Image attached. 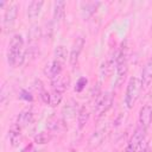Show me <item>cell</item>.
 I'll list each match as a JSON object with an SVG mask.
<instances>
[{
  "label": "cell",
  "mask_w": 152,
  "mask_h": 152,
  "mask_svg": "<svg viewBox=\"0 0 152 152\" xmlns=\"http://www.w3.org/2000/svg\"><path fill=\"white\" fill-rule=\"evenodd\" d=\"M25 61V51H24V39L23 36L15 33L12 36L8 43L7 50V62L11 66L15 68L24 63Z\"/></svg>",
  "instance_id": "cell-1"
},
{
  "label": "cell",
  "mask_w": 152,
  "mask_h": 152,
  "mask_svg": "<svg viewBox=\"0 0 152 152\" xmlns=\"http://www.w3.org/2000/svg\"><path fill=\"white\" fill-rule=\"evenodd\" d=\"M115 68H116V80H115V86L119 87L124 83L127 71H128V48L126 43L121 44V48L116 52V62H115Z\"/></svg>",
  "instance_id": "cell-2"
},
{
  "label": "cell",
  "mask_w": 152,
  "mask_h": 152,
  "mask_svg": "<svg viewBox=\"0 0 152 152\" xmlns=\"http://www.w3.org/2000/svg\"><path fill=\"white\" fill-rule=\"evenodd\" d=\"M141 90V82L140 78L138 77H131L127 87H126V93H125V104L128 109L133 108V106L135 104L138 97H139V93Z\"/></svg>",
  "instance_id": "cell-3"
},
{
  "label": "cell",
  "mask_w": 152,
  "mask_h": 152,
  "mask_svg": "<svg viewBox=\"0 0 152 152\" xmlns=\"http://www.w3.org/2000/svg\"><path fill=\"white\" fill-rule=\"evenodd\" d=\"M113 101H114V95L112 91H104L101 95H99L94 106L95 116L101 118L102 115H104V113H107V110L112 107Z\"/></svg>",
  "instance_id": "cell-4"
},
{
  "label": "cell",
  "mask_w": 152,
  "mask_h": 152,
  "mask_svg": "<svg viewBox=\"0 0 152 152\" xmlns=\"http://www.w3.org/2000/svg\"><path fill=\"white\" fill-rule=\"evenodd\" d=\"M145 138H146V128H144L142 126L139 125L134 129V132L126 146L125 152H138L141 148V146L145 141Z\"/></svg>",
  "instance_id": "cell-5"
},
{
  "label": "cell",
  "mask_w": 152,
  "mask_h": 152,
  "mask_svg": "<svg viewBox=\"0 0 152 152\" xmlns=\"http://www.w3.org/2000/svg\"><path fill=\"white\" fill-rule=\"evenodd\" d=\"M18 10H19V6L17 4L8 5V7L5 10L4 19H2V25H4L5 31L8 32L10 30L13 28L15 20H17V17H18Z\"/></svg>",
  "instance_id": "cell-6"
},
{
  "label": "cell",
  "mask_w": 152,
  "mask_h": 152,
  "mask_svg": "<svg viewBox=\"0 0 152 152\" xmlns=\"http://www.w3.org/2000/svg\"><path fill=\"white\" fill-rule=\"evenodd\" d=\"M84 44H86V39L82 36H78L77 38H75V40L71 45V49H70V55H69V62H70L71 66H75L77 64L80 55L84 48Z\"/></svg>",
  "instance_id": "cell-7"
},
{
  "label": "cell",
  "mask_w": 152,
  "mask_h": 152,
  "mask_svg": "<svg viewBox=\"0 0 152 152\" xmlns=\"http://www.w3.org/2000/svg\"><path fill=\"white\" fill-rule=\"evenodd\" d=\"M63 65H64V63H62V62H59V61L53 58L49 64H46L44 72L52 81V80L57 78L58 76H61L62 70H63Z\"/></svg>",
  "instance_id": "cell-8"
},
{
  "label": "cell",
  "mask_w": 152,
  "mask_h": 152,
  "mask_svg": "<svg viewBox=\"0 0 152 152\" xmlns=\"http://www.w3.org/2000/svg\"><path fill=\"white\" fill-rule=\"evenodd\" d=\"M34 120V113L32 110L31 107H26L24 108L17 116V124L24 128V127H27L28 125H31Z\"/></svg>",
  "instance_id": "cell-9"
},
{
  "label": "cell",
  "mask_w": 152,
  "mask_h": 152,
  "mask_svg": "<svg viewBox=\"0 0 152 152\" xmlns=\"http://www.w3.org/2000/svg\"><path fill=\"white\" fill-rule=\"evenodd\" d=\"M140 82H141V89H146L151 84V82H152V58H150L145 63V65L141 70Z\"/></svg>",
  "instance_id": "cell-10"
},
{
  "label": "cell",
  "mask_w": 152,
  "mask_h": 152,
  "mask_svg": "<svg viewBox=\"0 0 152 152\" xmlns=\"http://www.w3.org/2000/svg\"><path fill=\"white\" fill-rule=\"evenodd\" d=\"M46 127L49 132L55 133V132H63L65 129V120L61 119L56 115H52L46 121Z\"/></svg>",
  "instance_id": "cell-11"
},
{
  "label": "cell",
  "mask_w": 152,
  "mask_h": 152,
  "mask_svg": "<svg viewBox=\"0 0 152 152\" xmlns=\"http://www.w3.org/2000/svg\"><path fill=\"white\" fill-rule=\"evenodd\" d=\"M151 122H152V107L150 104H145L139 110V125L147 129Z\"/></svg>",
  "instance_id": "cell-12"
},
{
  "label": "cell",
  "mask_w": 152,
  "mask_h": 152,
  "mask_svg": "<svg viewBox=\"0 0 152 152\" xmlns=\"http://www.w3.org/2000/svg\"><path fill=\"white\" fill-rule=\"evenodd\" d=\"M80 108H78V103L75 100H69L68 103L63 107L62 113H63V119L64 120H70L76 118V114H78Z\"/></svg>",
  "instance_id": "cell-13"
},
{
  "label": "cell",
  "mask_w": 152,
  "mask_h": 152,
  "mask_svg": "<svg viewBox=\"0 0 152 152\" xmlns=\"http://www.w3.org/2000/svg\"><path fill=\"white\" fill-rule=\"evenodd\" d=\"M8 140L13 147H17L21 141V127L17 122L12 124L8 129Z\"/></svg>",
  "instance_id": "cell-14"
},
{
  "label": "cell",
  "mask_w": 152,
  "mask_h": 152,
  "mask_svg": "<svg viewBox=\"0 0 152 152\" xmlns=\"http://www.w3.org/2000/svg\"><path fill=\"white\" fill-rule=\"evenodd\" d=\"M104 137H106V129H104V127H101V128L95 129L93 132V134L90 135L89 141H88L89 148H95L99 145H101V142L103 141Z\"/></svg>",
  "instance_id": "cell-15"
},
{
  "label": "cell",
  "mask_w": 152,
  "mask_h": 152,
  "mask_svg": "<svg viewBox=\"0 0 152 152\" xmlns=\"http://www.w3.org/2000/svg\"><path fill=\"white\" fill-rule=\"evenodd\" d=\"M99 6H100L99 1H86V2H82L81 4V14H82V17L84 19L90 18L96 12Z\"/></svg>",
  "instance_id": "cell-16"
},
{
  "label": "cell",
  "mask_w": 152,
  "mask_h": 152,
  "mask_svg": "<svg viewBox=\"0 0 152 152\" xmlns=\"http://www.w3.org/2000/svg\"><path fill=\"white\" fill-rule=\"evenodd\" d=\"M43 5H44L43 1H37V0L31 1L27 6V17H28V19H36L40 14Z\"/></svg>",
  "instance_id": "cell-17"
},
{
  "label": "cell",
  "mask_w": 152,
  "mask_h": 152,
  "mask_svg": "<svg viewBox=\"0 0 152 152\" xmlns=\"http://www.w3.org/2000/svg\"><path fill=\"white\" fill-rule=\"evenodd\" d=\"M65 6H66V2L63 1V0H59V1H56L53 4V20L56 23H59L63 18H64V14H65Z\"/></svg>",
  "instance_id": "cell-18"
},
{
  "label": "cell",
  "mask_w": 152,
  "mask_h": 152,
  "mask_svg": "<svg viewBox=\"0 0 152 152\" xmlns=\"http://www.w3.org/2000/svg\"><path fill=\"white\" fill-rule=\"evenodd\" d=\"M89 116H90V114L86 109V107H81L80 112L77 114V127H78V129H82L87 125V122L89 120Z\"/></svg>",
  "instance_id": "cell-19"
},
{
  "label": "cell",
  "mask_w": 152,
  "mask_h": 152,
  "mask_svg": "<svg viewBox=\"0 0 152 152\" xmlns=\"http://www.w3.org/2000/svg\"><path fill=\"white\" fill-rule=\"evenodd\" d=\"M42 36V28L38 25H33L30 31H28V43L30 45H36V42H38V39Z\"/></svg>",
  "instance_id": "cell-20"
},
{
  "label": "cell",
  "mask_w": 152,
  "mask_h": 152,
  "mask_svg": "<svg viewBox=\"0 0 152 152\" xmlns=\"http://www.w3.org/2000/svg\"><path fill=\"white\" fill-rule=\"evenodd\" d=\"M50 94H51V97H50V106H52V107L58 106V104L61 103V101H62V97H63L64 91L61 90V89H55V88H52V91H51Z\"/></svg>",
  "instance_id": "cell-21"
},
{
  "label": "cell",
  "mask_w": 152,
  "mask_h": 152,
  "mask_svg": "<svg viewBox=\"0 0 152 152\" xmlns=\"http://www.w3.org/2000/svg\"><path fill=\"white\" fill-rule=\"evenodd\" d=\"M53 55H55V59L64 63L66 61V57H68V50L64 45H58V46H56Z\"/></svg>",
  "instance_id": "cell-22"
},
{
  "label": "cell",
  "mask_w": 152,
  "mask_h": 152,
  "mask_svg": "<svg viewBox=\"0 0 152 152\" xmlns=\"http://www.w3.org/2000/svg\"><path fill=\"white\" fill-rule=\"evenodd\" d=\"M51 138H52L51 132H40L34 137V142L39 144V145H43V144L49 142L51 140Z\"/></svg>",
  "instance_id": "cell-23"
},
{
  "label": "cell",
  "mask_w": 152,
  "mask_h": 152,
  "mask_svg": "<svg viewBox=\"0 0 152 152\" xmlns=\"http://www.w3.org/2000/svg\"><path fill=\"white\" fill-rule=\"evenodd\" d=\"M8 97H10V88L7 87L6 83H4V86L1 87V91H0V101H1V103L5 104Z\"/></svg>",
  "instance_id": "cell-24"
},
{
  "label": "cell",
  "mask_w": 152,
  "mask_h": 152,
  "mask_svg": "<svg viewBox=\"0 0 152 152\" xmlns=\"http://www.w3.org/2000/svg\"><path fill=\"white\" fill-rule=\"evenodd\" d=\"M87 83H88L87 77H80V78L77 80V82H76V86H75V91H77V93L82 91V90L84 89V87L87 86Z\"/></svg>",
  "instance_id": "cell-25"
},
{
  "label": "cell",
  "mask_w": 152,
  "mask_h": 152,
  "mask_svg": "<svg viewBox=\"0 0 152 152\" xmlns=\"http://www.w3.org/2000/svg\"><path fill=\"white\" fill-rule=\"evenodd\" d=\"M19 96H20V99H23V100H25V101H27V102H28V101L31 102V101L33 100L32 94H31L28 90H26V89H23V90L20 91V95H19Z\"/></svg>",
  "instance_id": "cell-26"
},
{
  "label": "cell",
  "mask_w": 152,
  "mask_h": 152,
  "mask_svg": "<svg viewBox=\"0 0 152 152\" xmlns=\"http://www.w3.org/2000/svg\"><path fill=\"white\" fill-rule=\"evenodd\" d=\"M50 97H51V94L48 93L46 90H43V91L40 93V99H42V101H43L44 103L50 104Z\"/></svg>",
  "instance_id": "cell-27"
},
{
  "label": "cell",
  "mask_w": 152,
  "mask_h": 152,
  "mask_svg": "<svg viewBox=\"0 0 152 152\" xmlns=\"http://www.w3.org/2000/svg\"><path fill=\"white\" fill-rule=\"evenodd\" d=\"M138 152H150V147H148V145H144V146H141V148L138 151Z\"/></svg>",
  "instance_id": "cell-28"
},
{
  "label": "cell",
  "mask_w": 152,
  "mask_h": 152,
  "mask_svg": "<svg viewBox=\"0 0 152 152\" xmlns=\"http://www.w3.org/2000/svg\"><path fill=\"white\" fill-rule=\"evenodd\" d=\"M68 152H78V151H77V150H69Z\"/></svg>",
  "instance_id": "cell-29"
},
{
  "label": "cell",
  "mask_w": 152,
  "mask_h": 152,
  "mask_svg": "<svg viewBox=\"0 0 152 152\" xmlns=\"http://www.w3.org/2000/svg\"><path fill=\"white\" fill-rule=\"evenodd\" d=\"M151 33H152V26H151Z\"/></svg>",
  "instance_id": "cell-30"
},
{
  "label": "cell",
  "mask_w": 152,
  "mask_h": 152,
  "mask_svg": "<svg viewBox=\"0 0 152 152\" xmlns=\"http://www.w3.org/2000/svg\"><path fill=\"white\" fill-rule=\"evenodd\" d=\"M151 58H152V53H151Z\"/></svg>",
  "instance_id": "cell-31"
},
{
  "label": "cell",
  "mask_w": 152,
  "mask_h": 152,
  "mask_svg": "<svg viewBox=\"0 0 152 152\" xmlns=\"http://www.w3.org/2000/svg\"><path fill=\"white\" fill-rule=\"evenodd\" d=\"M115 152H120V151H115Z\"/></svg>",
  "instance_id": "cell-32"
}]
</instances>
